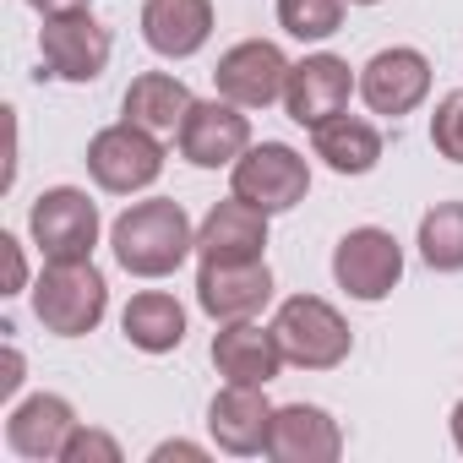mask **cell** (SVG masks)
Instances as JSON below:
<instances>
[{"instance_id": "obj_1", "label": "cell", "mask_w": 463, "mask_h": 463, "mask_svg": "<svg viewBox=\"0 0 463 463\" xmlns=\"http://www.w3.org/2000/svg\"><path fill=\"white\" fill-rule=\"evenodd\" d=\"M109 251L120 262V273L153 284V279H169L185 268V257L196 251V223L175 196H147V202H131L109 223Z\"/></svg>"}, {"instance_id": "obj_2", "label": "cell", "mask_w": 463, "mask_h": 463, "mask_svg": "<svg viewBox=\"0 0 463 463\" xmlns=\"http://www.w3.org/2000/svg\"><path fill=\"white\" fill-rule=\"evenodd\" d=\"M33 317L55 338L99 333V322L109 317V284L93 268V257H82V262H44V273L33 284Z\"/></svg>"}, {"instance_id": "obj_3", "label": "cell", "mask_w": 463, "mask_h": 463, "mask_svg": "<svg viewBox=\"0 0 463 463\" xmlns=\"http://www.w3.org/2000/svg\"><path fill=\"white\" fill-rule=\"evenodd\" d=\"M273 333L279 349L295 371H338L354 354V333L344 322V311L322 295H289L273 311Z\"/></svg>"}, {"instance_id": "obj_4", "label": "cell", "mask_w": 463, "mask_h": 463, "mask_svg": "<svg viewBox=\"0 0 463 463\" xmlns=\"http://www.w3.org/2000/svg\"><path fill=\"white\" fill-rule=\"evenodd\" d=\"M28 235L44 262H82L99 251V235H104L99 202L82 185H50L28 207Z\"/></svg>"}, {"instance_id": "obj_5", "label": "cell", "mask_w": 463, "mask_h": 463, "mask_svg": "<svg viewBox=\"0 0 463 463\" xmlns=\"http://www.w3.org/2000/svg\"><path fill=\"white\" fill-rule=\"evenodd\" d=\"M82 164H88V175H93L99 191L137 196V191L158 185V175H164V137H153V131H142L131 120H115V126H104V131L88 137Z\"/></svg>"}, {"instance_id": "obj_6", "label": "cell", "mask_w": 463, "mask_h": 463, "mask_svg": "<svg viewBox=\"0 0 463 463\" xmlns=\"http://www.w3.org/2000/svg\"><path fill=\"white\" fill-rule=\"evenodd\" d=\"M229 191L246 196L262 213H295L311 196V158L289 142H251L235 169H229Z\"/></svg>"}, {"instance_id": "obj_7", "label": "cell", "mask_w": 463, "mask_h": 463, "mask_svg": "<svg viewBox=\"0 0 463 463\" xmlns=\"http://www.w3.org/2000/svg\"><path fill=\"white\" fill-rule=\"evenodd\" d=\"M333 284L360 300V306H382L398 284H403V246L392 229L382 223H360L333 246Z\"/></svg>"}, {"instance_id": "obj_8", "label": "cell", "mask_w": 463, "mask_h": 463, "mask_svg": "<svg viewBox=\"0 0 463 463\" xmlns=\"http://www.w3.org/2000/svg\"><path fill=\"white\" fill-rule=\"evenodd\" d=\"M109 28L88 12V6H71V12H55V17H44V28H39V66H44V77H55V82H77V88H88V82H99L104 77V66H109Z\"/></svg>"}, {"instance_id": "obj_9", "label": "cell", "mask_w": 463, "mask_h": 463, "mask_svg": "<svg viewBox=\"0 0 463 463\" xmlns=\"http://www.w3.org/2000/svg\"><path fill=\"white\" fill-rule=\"evenodd\" d=\"M251 147V115L229 99H196L175 131V153L191 169H235V158Z\"/></svg>"}, {"instance_id": "obj_10", "label": "cell", "mask_w": 463, "mask_h": 463, "mask_svg": "<svg viewBox=\"0 0 463 463\" xmlns=\"http://www.w3.org/2000/svg\"><path fill=\"white\" fill-rule=\"evenodd\" d=\"M289 71H295V61H289L273 39H241V44H229V50L218 55L213 88H218V99L241 104V109H268V104L284 99Z\"/></svg>"}, {"instance_id": "obj_11", "label": "cell", "mask_w": 463, "mask_h": 463, "mask_svg": "<svg viewBox=\"0 0 463 463\" xmlns=\"http://www.w3.org/2000/svg\"><path fill=\"white\" fill-rule=\"evenodd\" d=\"M360 99H365V109L382 115V120L414 115V109L430 99V61H425L414 44L376 50V55L360 66Z\"/></svg>"}, {"instance_id": "obj_12", "label": "cell", "mask_w": 463, "mask_h": 463, "mask_svg": "<svg viewBox=\"0 0 463 463\" xmlns=\"http://www.w3.org/2000/svg\"><path fill=\"white\" fill-rule=\"evenodd\" d=\"M354 93H360V71H354L344 55H327V50H322V55L295 61L289 88H284V115H289L295 126L317 131L322 120L344 115Z\"/></svg>"}, {"instance_id": "obj_13", "label": "cell", "mask_w": 463, "mask_h": 463, "mask_svg": "<svg viewBox=\"0 0 463 463\" xmlns=\"http://www.w3.org/2000/svg\"><path fill=\"white\" fill-rule=\"evenodd\" d=\"M268 300H273V268H268V257H257V262H202L196 268V306L213 322L262 317Z\"/></svg>"}, {"instance_id": "obj_14", "label": "cell", "mask_w": 463, "mask_h": 463, "mask_svg": "<svg viewBox=\"0 0 463 463\" xmlns=\"http://www.w3.org/2000/svg\"><path fill=\"white\" fill-rule=\"evenodd\" d=\"M273 409L268 403V387H235L223 382L207 403V436L218 452L229 458H257L268 452V436H273Z\"/></svg>"}, {"instance_id": "obj_15", "label": "cell", "mask_w": 463, "mask_h": 463, "mask_svg": "<svg viewBox=\"0 0 463 463\" xmlns=\"http://www.w3.org/2000/svg\"><path fill=\"white\" fill-rule=\"evenodd\" d=\"M284 365L289 360L279 349L273 322L268 327L257 317H246V322H218V333H213V371L223 382H235V387H268V382H279Z\"/></svg>"}, {"instance_id": "obj_16", "label": "cell", "mask_w": 463, "mask_h": 463, "mask_svg": "<svg viewBox=\"0 0 463 463\" xmlns=\"http://www.w3.org/2000/svg\"><path fill=\"white\" fill-rule=\"evenodd\" d=\"M268 218L273 213H262L246 196L229 191L196 223V257L202 262H257V257H268Z\"/></svg>"}, {"instance_id": "obj_17", "label": "cell", "mask_w": 463, "mask_h": 463, "mask_svg": "<svg viewBox=\"0 0 463 463\" xmlns=\"http://www.w3.org/2000/svg\"><path fill=\"white\" fill-rule=\"evenodd\" d=\"M77 425L82 420H77L71 398H61V392H28L6 414V447L17 458H28V463H61V452H66V441H71Z\"/></svg>"}, {"instance_id": "obj_18", "label": "cell", "mask_w": 463, "mask_h": 463, "mask_svg": "<svg viewBox=\"0 0 463 463\" xmlns=\"http://www.w3.org/2000/svg\"><path fill=\"white\" fill-rule=\"evenodd\" d=\"M268 458L273 463H338L344 458V425L322 403H279Z\"/></svg>"}, {"instance_id": "obj_19", "label": "cell", "mask_w": 463, "mask_h": 463, "mask_svg": "<svg viewBox=\"0 0 463 463\" xmlns=\"http://www.w3.org/2000/svg\"><path fill=\"white\" fill-rule=\"evenodd\" d=\"M213 39V0H142V44L158 61H191Z\"/></svg>"}, {"instance_id": "obj_20", "label": "cell", "mask_w": 463, "mask_h": 463, "mask_svg": "<svg viewBox=\"0 0 463 463\" xmlns=\"http://www.w3.org/2000/svg\"><path fill=\"white\" fill-rule=\"evenodd\" d=\"M120 333H126V344L142 349V354H175V349L185 344V333H191V317H185V306H180L169 289H142V295L126 300Z\"/></svg>"}, {"instance_id": "obj_21", "label": "cell", "mask_w": 463, "mask_h": 463, "mask_svg": "<svg viewBox=\"0 0 463 463\" xmlns=\"http://www.w3.org/2000/svg\"><path fill=\"white\" fill-rule=\"evenodd\" d=\"M382 131H376V120H365V115H333V120H322L317 131H311V153L333 169V175H371L376 164H382Z\"/></svg>"}, {"instance_id": "obj_22", "label": "cell", "mask_w": 463, "mask_h": 463, "mask_svg": "<svg viewBox=\"0 0 463 463\" xmlns=\"http://www.w3.org/2000/svg\"><path fill=\"white\" fill-rule=\"evenodd\" d=\"M191 104H196V99H191V88H185L175 71H142V77H131V88H126V99H120V115H126L131 126L153 131V137H175Z\"/></svg>"}, {"instance_id": "obj_23", "label": "cell", "mask_w": 463, "mask_h": 463, "mask_svg": "<svg viewBox=\"0 0 463 463\" xmlns=\"http://www.w3.org/2000/svg\"><path fill=\"white\" fill-rule=\"evenodd\" d=\"M420 262L430 273H463V202H436L420 213Z\"/></svg>"}, {"instance_id": "obj_24", "label": "cell", "mask_w": 463, "mask_h": 463, "mask_svg": "<svg viewBox=\"0 0 463 463\" xmlns=\"http://www.w3.org/2000/svg\"><path fill=\"white\" fill-rule=\"evenodd\" d=\"M349 0H279V28L300 44H322L344 28Z\"/></svg>"}, {"instance_id": "obj_25", "label": "cell", "mask_w": 463, "mask_h": 463, "mask_svg": "<svg viewBox=\"0 0 463 463\" xmlns=\"http://www.w3.org/2000/svg\"><path fill=\"white\" fill-rule=\"evenodd\" d=\"M430 147H436L447 164H463V88H452V93L436 99V115H430Z\"/></svg>"}, {"instance_id": "obj_26", "label": "cell", "mask_w": 463, "mask_h": 463, "mask_svg": "<svg viewBox=\"0 0 463 463\" xmlns=\"http://www.w3.org/2000/svg\"><path fill=\"white\" fill-rule=\"evenodd\" d=\"M120 458H126L120 441L109 430H99V425H77L66 452H61V463H120Z\"/></svg>"}, {"instance_id": "obj_27", "label": "cell", "mask_w": 463, "mask_h": 463, "mask_svg": "<svg viewBox=\"0 0 463 463\" xmlns=\"http://www.w3.org/2000/svg\"><path fill=\"white\" fill-rule=\"evenodd\" d=\"M0 251H6V289H0V295H23V289H28V257H23V241H17V235H0Z\"/></svg>"}, {"instance_id": "obj_28", "label": "cell", "mask_w": 463, "mask_h": 463, "mask_svg": "<svg viewBox=\"0 0 463 463\" xmlns=\"http://www.w3.org/2000/svg\"><path fill=\"white\" fill-rule=\"evenodd\" d=\"M147 458H153V463H169V458H185V463H207V447H196V441H180V436H175V441H158Z\"/></svg>"}, {"instance_id": "obj_29", "label": "cell", "mask_w": 463, "mask_h": 463, "mask_svg": "<svg viewBox=\"0 0 463 463\" xmlns=\"http://www.w3.org/2000/svg\"><path fill=\"white\" fill-rule=\"evenodd\" d=\"M23 371H28V365H23V349L6 344V371H0V398H6V403H12L17 387H23Z\"/></svg>"}, {"instance_id": "obj_30", "label": "cell", "mask_w": 463, "mask_h": 463, "mask_svg": "<svg viewBox=\"0 0 463 463\" xmlns=\"http://www.w3.org/2000/svg\"><path fill=\"white\" fill-rule=\"evenodd\" d=\"M39 17H55V12H71V6H88V0H28Z\"/></svg>"}, {"instance_id": "obj_31", "label": "cell", "mask_w": 463, "mask_h": 463, "mask_svg": "<svg viewBox=\"0 0 463 463\" xmlns=\"http://www.w3.org/2000/svg\"><path fill=\"white\" fill-rule=\"evenodd\" d=\"M447 430H452V447L463 452V398L452 403V420H447Z\"/></svg>"}, {"instance_id": "obj_32", "label": "cell", "mask_w": 463, "mask_h": 463, "mask_svg": "<svg viewBox=\"0 0 463 463\" xmlns=\"http://www.w3.org/2000/svg\"><path fill=\"white\" fill-rule=\"evenodd\" d=\"M349 6H382V0H349Z\"/></svg>"}]
</instances>
